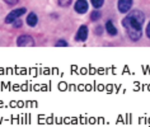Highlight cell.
I'll return each instance as SVG.
<instances>
[{"mask_svg": "<svg viewBox=\"0 0 150 127\" xmlns=\"http://www.w3.org/2000/svg\"><path fill=\"white\" fill-rule=\"evenodd\" d=\"M21 25H22V20L19 19V18H18V19H16V20H14V27H16V28H19Z\"/></svg>", "mask_w": 150, "mask_h": 127, "instance_id": "14", "label": "cell"}, {"mask_svg": "<svg viewBox=\"0 0 150 127\" xmlns=\"http://www.w3.org/2000/svg\"><path fill=\"white\" fill-rule=\"evenodd\" d=\"M91 19L93 20V22H96V20H99L100 19V13L99 12H93L92 14H91Z\"/></svg>", "mask_w": 150, "mask_h": 127, "instance_id": "10", "label": "cell"}, {"mask_svg": "<svg viewBox=\"0 0 150 127\" xmlns=\"http://www.w3.org/2000/svg\"><path fill=\"white\" fill-rule=\"evenodd\" d=\"M106 29H107V32H108V35H110V36H116V35H117V29H116L113 23H112V20H107Z\"/></svg>", "mask_w": 150, "mask_h": 127, "instance_id": "8", "label": "cell"}, {"mask_svg": "<svg viewBox=\"0 0 150 127\" xmlns=\"http://www.w3.org/2000/svg\"><path fill=\"white\" fill-rule=\"evenodd\" d=\"M132 5V0H120L118 1V10L121 13H127Z\"/></svg>", "mask_w": 150, "mask_h": 127, "instance_id": "5", "label": "cell"}, {"mask_svg": "<svg viewBox=\"0 0 150 127\" xmlns=\"http://www.w3.org/2000/svg\"><path fill=\"white\" fill-rule=\"evenodd\" d=\"M91 1H92V5L94 6L96 9H98V8H100V6L103 5L104 0H91Z\"/></svg>", "mask_w": 150, "mask_h": 127, "instance_id": "9", "label": "cell"}, {"mask_svg": "<svg viewBox=\"0 0 150 127\" xmlns=\"http://www.w3.org/2000/svg\"><path fill=\"white\" fill-rule=\"evenodd\" d=\"M25 13V8H19V9H14L12 10L5 18V23H13L16 19H18L21 16H23Z\"/></svg>", "mask_w": 150, "mask_h": 127, "instance_id": "2", "label": "cell"}, {"mask_svg": "<svg viewBox=\"0 0 150 127\" xmlns=\"http://www.w3.org/2000/svg\"><path fill=\"white\" fill-rule=\"evenodd\" d=\"M37 22H38V18H37L36 14L29 13L28 17H27V24L29 25V27H35V25L37 24Z\"/></svg>", "mask_w": 150, "mask_h": 127, "instance_id": "7", "label": "cell"}, {"mask_svg": "<svg viewBox=\"0 0 150 127\" xmlns=\"http://www.w3.org/2000/svg\"><path fill=\"white\" fill-rule=\"evenodd\" d=\"M75 12L79 13V14H84L88 12V3L85 1V0H78L76 3H75Z\"/></svg>", "mask_w": 150, "mask_h": 127, "instance_id": "4", "label": "cell"}, {"mask_svg": "<svg viewBox=\"0 0 150 127\" xmlns=\"http://www.w3.org/2000/svg\"><path fill=\"white\" fill-rule=\"evenodd\" d=\"M17 44L19 47H27V46H33L35 44V41H33V38L31 36L28 35H22L18 37L17 40Z\"/></svg>", "mask_w": 150, "mask_h": 127, "instance_id": "3", "label": "cell"}, {"mask_svg": "<svg viewBox=\"0 0 150 127\" xmlns=\"http://www.w3.org/2000/svg\"><path fill=\"white\" fill-rule=\"evenodd\" d=\"M56 47H67V43L65 41H57L56 42Z\"/></svg>", "mask_w": 150, "mask_h": 127, "instance_id": "12", "label": "cell"}, {"mask_svg": "<svg viewBox=\"0 0 150 127\" xmlns=\"http://www.w3.org/2000/svg\"><path fill=\"white\" fill-rule=\"evenodd\" d=\"M146 36L150 38V22H149V24H148V27H146Z\"/></svg>", "mask_w": 150, "mask_h": 127, "instance_id": "16", "label": "cell"}, {"mask_svg": "<svg viewBox=\"0 0 150 127\" xmlns=\"http://www.w3.org/2000/svg\"><path fill=\"white\" fill-rule=\"evenodd\" d=\"M57 3H59L60 6H62V8H66V6L70 5L71 0H57Z\"/></svg>", "mask_w": 150, "mask_h": 127, "instance_id": "11", "label": "cell"}, {"mask_svg": "<svg viewBox=\"0 0 150 127\" xmlns=\"http://www.w3.org/2000/svg\"><path fill=\"white\" fill-rule=\"evenodd\" d=\"M144 20L145 16L140 10H132L129 16L123 18L122 25L126 29L127 36L132 41H137L141 38V27Z\"/></svg>", "mask_w": 150, "mask_h": 127, "instance_id": "1", "label": "cell"}, {"mask_svg": "<svg viewBox=\"0 0 150 127\" xmlns=\"http://www.w3.org/2000/svg\"><path fill=\"white\" fill-rule=\"evenodd\" d=\"M102 32H103V29H102V27H97L96 28V35H102Z\"/></svg>", "mask_w": 150, "mask_h": 127, "instance_id": "15", "label": "cell"}, {"mask_svg": "<svg viewBox=\"0 0 150 127\" xmlns=\"http://www.w3.org/2000/svg\"><path fill=\"white\" fill-rule=\"evenodd\" d=\"M88 37V27L87 25H81L79 28V31L76 33V37H75V40L76 41H80V42H84L85 40H87Z\"/></svg>", "mask_w": 150, "mask_h": 127, "instance_id": "6", "label": "cell"}, {"mask_svg": "<svg viewBox=\"0 0 150 127\" xmlns=\"http://www.w3.org/2000/svg\"><path fill=\"white\" fill-rule=\"evenodd\" d=\"M3 1H5L6 4H9V5H16L19 0H3Z\"/></svg>", "mask_w": 150, "mask_h": 127, "instance_id": "13", "label": "cell"}]
</instances>
